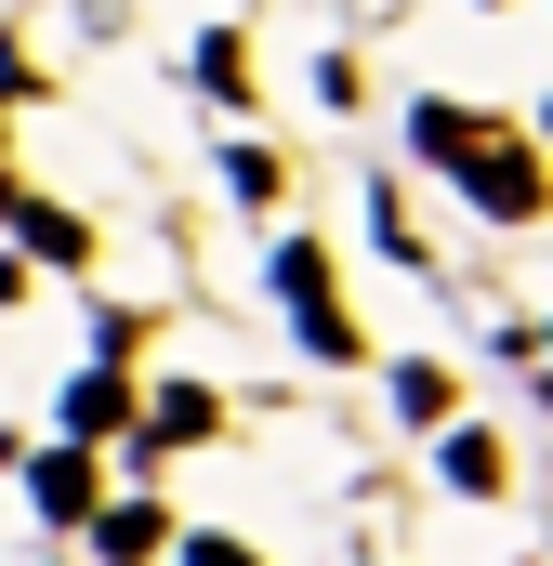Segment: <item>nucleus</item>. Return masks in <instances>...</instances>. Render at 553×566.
Segmentation results:
<instances>
[{
	"instance_id": "obj_1",
	"label": "nucleus",
	"mask_w": 553,
	"mask_h": 566,
	"mask_svg": "<svg viewBox=\"0 0 553 566\" xmlns=\"http://www.w3.org/2000/svg\"><path fill=\"white\" fill-rule=\"evenodd\" d=\"M421 145H435V158H461V185H474V211H501V224H528V211H553L541 158H514L501 133H474L461 106H421Z\"/></svg>"
},
{
	"instance_id": "obj_2",
	"label": "nucleus",
	"mask_w": 553,
	"mask_h": 566,
	"mask_svg": "<svg viewBox=\"0 0 553 566\" xmlns=\"http://www.w3.org/2000/svg\"><path fill=\"white\" fill-rule=\"evenodd\" d=\"M276 277H290V316H303V343H316V356H356V329H343V303H330L316 238H290V251H276Z\"/></svg>"
},
{
	"instance_id": "obj_3",
	"label": "nucleus",
	"mask_w": 553,
	"mask_h": 566,
	"mask_svg": "<svg viewBox=\"0 0 553 566\" xmlns=\"http://www.w3.org/2000/svg\"><path fill=\"white\" fill-rule=\"evenodd\" d=\"M40 514H53V527H93V461H80V448L40 461Z\"/></svg>"
},
{
	"instance_id": "obj_4",
	"label": "nucleus",
	"mask_w": 553,
	"mask_h": 566,
	"mask_svg": "<svg viewBox=\"0 0 553 566\" xmlns=\"http://www.w3.org/2000/svg\"><path fill=\"white\" fill-rule=\"evenodd\" d=\"M93 541H106L119 566H145L158 554V501H93Z\"/></svg>"
},
{
	"instance_id": "obj_5",
	"label": "nucleus",
	"mask_w": 553,
	"mask_h": 566,
	"mask_svg": "<svg viewBox=\"0 0 553 566\" xmlns=\"http://www.w3.org/2000/svg\"><path fill=\"white\" fill-rule=\"evenodd\" d=\"M119 422H133V396H119V369H93V382L66 396V448H80V434H119Z\"/></svg>"
},
{
	"instance_id": "obj_6",
	"label": "nucleus",
	"mask_w": 553,
	"mask_h": 566,
	"mask_svg": "<svg viewBox=\"0 0 553 566\" xmlns=\"http://www.w3.org/2000/svg\"><path fill=\"white\" fill-rule=\"evenodd\" d=\"M13 224H27V238H40V251H53V264H80V251H93V238H80V224H66V211H27V198H13Z\"/></svg>"
},
{
	"instance_id": "obj_7",
	"label": "nucleus",
	"mask_w": 553,
	"mask_h": 566,
	"mask_svg": "<svg viewBox=\"0 0 553 566\" xmlns=\"http://www.w3.org/2000/svg\"><path fill=\"white\" fill-rule=\"evenodd\" d=\"M448 488H501V448L488 434H448Z\"/></svg>"
},
{
	"instance_id": "obj_8",
	"label": "nucleus",
	"mask_w": 553,
	"mask_h": 566,
	"mask_svg": "<svg viewBox=\"0 0 553 566\" xmlns=\"http://www.w3.org/2000/svg\"><path fill=\"white\" fill-rule=\"evenodd\" d=\"M185 566H251V554H238V541H185Z\"/></svg>"
}]
</instances>
